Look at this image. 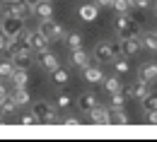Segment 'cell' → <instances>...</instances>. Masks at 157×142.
I'll return each instance as SVG.
<instances>
[{
  "label": "cell",
  "mask_w": 157,
  "mask_h": 142,
  "mask_svg": "<svg viewBox=\"0 0 157 142\" xmlns=\"http://www.w3.org/2000/svg\"><path fill=\"white\" fill-rule=\"evenodd\" d=\"M111 123L126 125V123H131V118L126 116V111H123V108H114V111H111Z\"/></svg>",
  "instance_id": "obj_27"
},
{
  "label": "cell",
  "mask_w": 157,
  "mask_h": 142,
  "mask_svg": "<svg viewBox=\"0 0 157 142\" xmlns=\"http://www.w3.org/2000/svg\"><path fill=\"white\" fill-rule=\"evenodd\" d=\"M12 84H15V89H20V87H27V82H29V75H27V70H22V67H15V72H12Z\"/></svg>",
  "instance_id": "obj_18"
},
{
  "label": "cell",
  "mask_w": 157,
  "mask_h": 142,
  "mask_svg": "<svg viewBox=\"0 0 157 142\" xmlns=\"http://www.w3.org/2000/svg\"><path fill=\"white\" fill-rule=\"evenodd\" d=\"M20 123L22 125H34V123H41L34 113H24V116H20Z\"/></svg>",
  "instance_id": "obj_33"
},
{
  "label": "cell",
  "mask_w": 157,
  "mask_h": 142,
  "mask_svg": "<svg viewBox=\"0 0 157 142\" xmlns=\"http://www.w3.org/2000/svg\"><path fill=\"white\" fill-rule=\"evenodd\" d=\"M114 63H116V72L118 75H126V72H128V60H126V58H114Z\"/></svg>",
  "instance_id": "obj_31"
},
{
  "label": "cell",
  "mask_w": 157,
  "mask_h": 142,
  "mask_svg": "<svg viewBox=\"0 0 157 142\" xmlns=\"http://www.w3.org/2000/svg\"><path fill=\"white\" fill-rule=\"evenodd\" d=\"M15 108H17V101H15V96H5L2 104H0V111H2V116H7V113H15Z\"/></svg>",
  "instance_id": "obj_24"
},
{
  "label": "cell",
  "mask_w": 157,
  "mask_h": 142,
  "mask_svg": "<svg viewBox=\"0 0 157 142\" xmlns=\"http://www.w3.org/2000/svg\"><path fill=\"white\" fill-rule=\"evenodd\" d=\"M94 106H99L97 94H94V92H85V94H82V96L78 99V108L82 111V113H90Z\"/></svg>",
  "instance_id": "obj_9"
},
{
  "label": "cell",
  "mask_w": 157,
  "mask_h": 142,
  "mask_svg": "<svg viewBox=\"0 0 157 142\" xmlns=\"http://www.w3.org/2000/svg\"><path fill=\"white\" fill-rule=\"evenodd\" d=\"M131 24H133V20L128 17V12H118V17H116V31H118V36H121Z\"/></svg>",
  "instance_id": "obj_19"
},
{
  "label": "cell",
  "mask_w": 157,
  "mask_h": 142,
  "mask_svg": "<svg viewBox=\"0 0 157 142\" xmlns=\"http://www.w3.org/2000/svg\"><path fill=\"white\" fill-rule=\"evenodd\" d=\"M70 63L75 67H80V70H85L90 65V53L85 48H75V51H70Z\"/></svg>",
  "instance_id": "obj_10"
},
{
  "label": "cell",
  "mask_w": 157,
  "mask_h": 142,
  "mask_svg": "<svg viewBox=\"0 0 157 142\" xmlns=\"http://www.w3.org/2000/svg\"><path fill=\"white\" fill-rule=\"evenodd\" d=\"M34 15H36L39 20H48V17H53V5H51V0H39V5L34 7Z\"/></svg>",
  "instance_id": "obj_13"
},
{
  "label": "cell",
  "mask_w": 157,
  "mask_h": 142,
  "mask_svg": "<svg viewBox=\"0 0 157 142\" xmlns=\"http://www.w3.org/2000/svg\"><path fill=\"white\" fill-rule=\"evenodd\" d=\"M63 123H65V125H80V118H75V116H65V118H63Z\"/></svg>",
  "instance_id": "obj_36"
},
{
  "label": "cell",
  "mask_w": 157,
  "mask_h": 142,
  "mask_svg": "<svg viewBox=\"0 0 157 142\" xmlns=\"http://www.w3.org/2000/svg\"><path fill=\"white\" fill-rule=\"evenodd\" d=\"M155 15H157V2H155Z\"/></svg>",
  "instance_id": "obj_41"
},
{
  "label": "cell",
  "mask_w": 157,
  "mask_h": 142,
  "mask_svg": "<svg viewBox=\"0 0 157 142\" xmlns=\"http://www.w3.org/2000/svg\"><path fill=\"white\" fill-rule=\"evenodd\" d=\"M140 48H143V39H140V36L121 39V53H123V56H136Z\"/></svg>",
  "instance_id": "obj_7"
},
{
  "label": "cell",
  "mask_w": 157,
  "mask_h": 142,
  "mask_svg": "<svg viewBox=\"0 0 157 142\" xmlns=\"http://www.w3.org/2000/svg\"><path fill=\"white\" fill-rule=\"evenodd\" d=\"M10 36H7V34H5V31H2V29H0V51H7V46H10Z\"/></svg>",
  "instance_id": "obj_34"
},
{
  "label": "cell",
  "mask_w": 157,
  "mask_h": 142,
  "mask_svg": "<svg viewBox=\"0 0 157 142\" xmlns=\"http://www.w3.org/2000/svg\"><path fill=\"white\" fill-rule=\"evenodd\" d=\"M147 92H150V82L145 80H138L136 84H131V96H136V99H143Z\"/></svg>",
  "instance_id": "obj_17"
},
{
  "label": "cell",
  "mask_w": 157,
  "mask_h": 142,
  "mask_svg": "<svg viewBox=\"0 0 157 142\" xmlns=\"http://www.w3.org/2000/svg\"><path fill=\"white\" fill-rule=\"evenodd\" d=\"M140 80L150 82V84L157 80V63L150 60V63H143V65H140Z\"/></svg>",
  "instance_id": "obj_12"
},
{
  "label": "cell",
  "mask_w": 157,
  "mask_h": 142,
  "mask_svg": "<svg viewBox=\"0 0 157 142\" xmlns=\"http://www.w3.org/2000/svg\"><path fill=\"white\" fill-rule=\"evenodd\" d=\"M90 121L94 125H106V123H111V111L104 108V106H94L90 111Z\"/></svg>",
  "instance_id": "obj_8"
},
{
  "label": "cell",
  "mask_w": 157,
  "mask_h": 142,
  "mask_svg": "<svg viewBox=\"0 0 157 142\" xmlns=\"http://www.w3.org/2000/svg\"><path fill=\"white\" fill-rule=\"evenodd\" d=\"M32 113H34L41 123H56L58 121V118H56V108H53L48 101H36L32 106Z\"/></svg>",
  "instance_id": "obj_2"
},
{
  "label": "cell",
  "mask_w": 157,
  "mask_h": 142,
  "mask_svg": "<svg viewBox=\"0 0 157 142\" xmlns=\"http://www.w3.org/2000/svg\"><path fill=\"white\" fill-rule=\"evenodd\" d=\"M15 101H17V106H27V104L32 101V96H29L27 87H20V89H15Z\"/></svg>",
  "instance_id": "obj_25"
},
{
  "label": "cell",
  "mask_w": 157,
  "mask_h": 142,
  "mask_svg": "<svg viewBox=\"0 0 157 142\" xmlns=\"http://www.w3.org/2000/svg\"><path fill=\"white\" fill-rule=\"evenodd\" d=\"M12 72H15V63H12V58H10V60H0V80H10Z\"/></svg>",
  "instance_id": "obj_23"
},
{
  "label": "cell",
  "mask_w": 157,
  "mask_h": 142,
  "mask_svg": "<svg viewBox=\"0 0 157 142\" xmlns=\"http://www.w3.org/2000/svg\"><path fill=\"white\" fill-rule=\"evenodd\" d=\"M0 24H2V15H0Z\"/></svg>",
  "instance_id": "obj_42"
},
{
  "label": "cell",
  "mask_w": 157,
  "mask_h": 142,
  "mask_svg": "<svg viewBox=\"0 0 157 142\" xmlns=\"http://www.w3.org/2000/svg\"><path fill=\"white\" fill-rule=\"evenodd\" d=\"M147 123L157 125V111H147Z\"/></svg>",
  "instance_id": "obj_38"
},
{
  "label": "cell",
  "mask_w": 157,
  "mask_h": 142,
  "mask_svg": "<svg viewBox=\"0 0 157 142\" xmlns=\"http://www.w3.org/2000/svg\"><path fill=\"white\" fill-rule=\"evenodd\" d=\"M12 63H15V67L29 70V65H32V51H20V53H15V56H12Z\"/></svg>",
  "instance_id": "obj_15"
},
{
  "label": "cell",
  "mask_w": 157,
  "mask_h": 142,
  "mask_svg": "<svg viewBox=\"0 0 157 142\" xmlns=\"http://www.w3.org/2000/svg\"><path fill=\"white\" fill-rule=\"evenodd\" d=\"M101 84H104V89H106L109 94H114V92H121V87H123V82L118 80L116 75H114V77H104V82H101Z\"/></svg>",
  "instance_id": "obj_20"
},
{
  "label": "cell",
  "mask_w": 157,
  "mask_h": 142,
  "mask_svg": "<svg viewBox=\"0 0 157 142\" xmlns=\"http://www.w3.org/2000/svg\"><path fill=\"white\" fill-rule=\"evenodd\" d=\"M78 15H80V20H82V22H94V20H97V15H99V7L94 5V2H85V5H80Z\"/></svg>",
  "instance_id": "obj_11"
},
{
  "label": "cell",
  "mask_w": 157,
  "mask_h": 142,
  "mask_svg": "<svg viewBox=\"0 0 157 142\" xmlns=\"http://www.w3.org/2000/svg\"><path fill=\"white\" fill-rule=\"evenodd\" d=\"M27 43H29V48H32L34 53H44V51H48V43H51V39H48V36H46L41 29H36V31H32V34H29Z\"/></svg>",
  "instance_id": "obj_3"
},
{
  "label": "cell",
  "mask_w": 157,
  "mask_h": 142,
  "mask_svg": "<svg viewBox=\"0 0 157 142\" xmlns=\"http://www.w3.org/2000/svg\"><path fill=\"white\" fill-rule=\"evenodd\" d=\"M82 41H85V36H82L80 31H73V34H68V36H65V43H68V48H70V51L82 48Z\"/></svg>",
  "instance_id": "obj_22"
},
{
  "label": "cell",
  "mask_w": 157,
  "mask_h": 142,
  "mask_svg": "<svg viewBox=\"0 0 157 142\" xmlns=\"http://www.w3.org/2000/svg\"><path fill=\"white\" fill-rule=\"evenodd\" d=\"M140 101H143V108H145V111H157V92L150 89Z\"/></svg>",
  "instance_id": "obj_21"
},
{
  "label": "cell",
  "mask_w": 157,
  "mask_h": 142,
  "mask_svg": "<svg viewBox=\"0 0 157 142\" xmlns=\"http://www.w3.org/2000/svg\"><path fill=\"white\" fill-rule=\"evenodd\" d=\"M143 48L157 51V29H155V31H147V34L143 36Z\"/></svg>",
  "instance_id": "obj_26"
},
{
  "label": "cell",
  "mask_w": 157,
  "mask_h": 142,
  "mask_svg": "<svg viewBox=\"0 0 157 142\" xmlns=\"http://www.w3.org/2000/svg\"><path fill=\"white\" fill-rule=\"evenodd\" d=\"M53 82H56V84H60V87H63V84H68V70L56 67V70H53Z\"/></svg>",
  "instance_id": "obj_29"
},
{
  "label": "cell",
  "mask_w": 157,
  "mask_h": 142,
  "mask_svg": "<svg viewBox=\"0 0 157 142\" xmlns=\"http://www.w3.org/2000/svg\"><path fill=\"white\" fill-rule=\"evenodd\" d=\"M0 29H2L10 39H17V34L24 29V20H22V17H2Z\"/></svg>",
  "instance_id": "obj_4"
},
{
  "label": "cell",
  "mask_w": 157,
  "mask_h": 142,
  "mask_svg": "<svg viewBox=\"0 0 157 142\" xmlns=\"http://www.w3.org/2000/svg\"><path fill=\"white\" fill-rule=\"evenodd\" d=\"M39 29L48 36V39H60L63 36V27H60V22H56L53 17H48V20H39Z\"/></svg>",
  "instance_id": "obj_5"
},
{
  "label": "cell",
  "mask_w": 157,
  "mask_h": 142,
  "mask_svg": "<svg viewBox=\"0 0 157 142\" xmlns=\"http://www.w3.org/2000/svg\"><path fill=\"white\" fill-rule=\"evenodd\" d=\"M94 58H97L99 63H114V58H116V53H114V43H111V41H101V43H97V46H94Z\"/></svg>",
  "instance_id": "obj_6"
},
{
  "label": "cell",
  "mask_w": 157,
  "mask_h": 142,
  "mask_svg": "<svg viewBox=\"0 0 157 142\" xmlns=\"http://www.w3.org/2000/svg\"><path fill=\"white\" fill-rule=\"evenodd\" d=\"M85 80L90 84H99V82H104V72L99 70L97 65H87L85 67Z\"/></svg>",
  "instance_id": "obj_14"
},
{
  "label": "cell",
  "mask_w": 157,
  "mask_h": 142,
  "mask_svg": "<svg viewBox=\"0 0 157 142\" xmlns=\"http://www.w3.org/2000/svg\"><path fill=\"white\" fill-rule=\"evenodd\" d=\"M123 104H126V94L123 92H114L111 94V108H123Z\"/></svg>",
  "instance_id": "obj_30"
},
{
  "label": "cell",
  "mask_w": 157,
  "mask_h": 142,
  "mask_svg": "<svg viewBox=\"0 0 157 142\" xmlns=\"http://www.w3.org/2000/svg\"><path fill=\"white\" fill-rule=\"evenodd\" d=\"M150 2H152V0H133V7H138V10H145V7H150Z\"/></svg>",
  "instance_id": "obj_35"
},
{
  "label": "cell",
  "mask_w": 157,
  "mask_h": 142,
  "mask_svg": "<svg viewBox=\"0 0 157 142\" xmlns=\"http://www.w3.org/2000/svg\"><path fill=\"white\" fill-rule=\"evenodd\" d=\"M5 96H7V89H5V84L0 82V104H2V99H5Z\"/></svg>",
  "instance_id": "obj_40"
},
{
  "label": "cell",
  "mask_w": 157,
  "mask_h": 142,
  "mask_svg": "<svg viewBox=\"0 0 157 142\" xmlns=\"http://www.w3.org/2000/svg\"><path fill=\"white\" fill-rule=\"evenodd\" d=\"M111 2H114V0H94V5H97L99 10H101V7H111Z\"/></svg>",
  "instance_id": "obj_37"
},
{
  "label": "cell",
  "mask_w": 157,
  "mask_h": 142,
  "mask_svg": "<svg viewBox=\"0 0 157 142\" xmlns=\"http://www.w3.org/2000/svg\"><path fill=\"white\" fill-rule=\"evenodd\" d=\"M111 7H114L116 12H131V10H133V0H114Z\"/></svg>",
  "instance_id": "obj_28"
},
{
  "label": "cell",
  "mask_w": 157,
  "mask_h": 142,
  "mask_svg": "<svg viewBox=\"0 0 157 142\" xmlns=\"http://www.w3.org/2000/svg\"><path fill=\"white\" fill-rule=\"evenodd\" d=\"M56 104H58V108H68L70 104H73V99H70V94H58V99H56Z\"/></svg>",
  "instance_id": "obj_32"
},
{
  "label": "cell",
  "mask_w": 157,
  "mask_h": 142,
  "mask_svg": "<svg viewBox=\"0 0 157 142\" xmlns=\"http://www.w3.org/2000/svg\"><path fill=\"white\" fill-rule=\"evenodd\" d=\"M41 67H44V70H48V72H53L56 67H60V65H58V58H56L51 51H44V53H41Z\"/></svg>",
  "instance_id": "obj_16"
},
{
  "label": "cell",
  "mask_w": 157,
  "mask_h": 142,
  "mask_svg": "<svg viewBox=\"0 0 157 142\" xmlns=\"http://www.w3.org/2000/svg\"><path fill=\"white\" fill-rule=\"evenodd\" d=\"M0 15H2V17H22V20H27V17L34 15V12L24 5V0H2Z\"/></svg>",
  "instance_id": "obj_1"
},
{
  "label": "cell",
  "mask_w": 157,
  "mask_h": 142,
  "mask_svg": "<svg viewBox=\"0 0 157 142\" xmlns=\"http://www.w3.org/2000/svg\"><path fill=\"white\" fill-rule=\"evenodd\" d=\"M24 5H27V7H29V10H32V12H34V7H36V5H39V0H24Z\"/></svg>",
  "instance_id": "obj_39"
}]
</instances>
